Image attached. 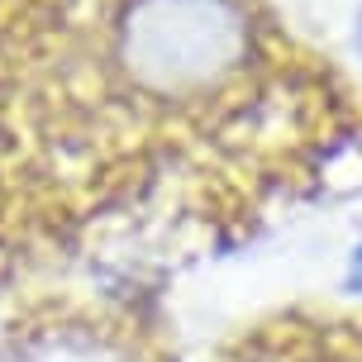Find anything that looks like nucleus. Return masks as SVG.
I'll return each mask as SVG.
<instances>
[{
  "instance_id": "f257e3e1",
  "label": "nucleus",
  "mask_w": 362,
  "mask_h": 362,
  "mask_svg": "<svg viewBox=\"0 0 362 362\" xmlns=\"http://www.w3.org/2000/svg\"><path fill=\"white\" fill-rule=\"evenodd\" d=\"M238 43L243 34L224 0H144L129 24V57L158 86H186L229 67Z\"/></svg>"
},
{
  "instance_id": "f03ea898",
  "label": "nucleus",
  "mask_w": 362,
  "mask_h": 362,
  "mask_svg": "<svg viewBox=\"0 0 362 362\" xmlns=\"http://www.w3.org/2000/svg\"><path fill=\"white\" fill-rule=\"evenodd\" d=\"M344 291L362 296V238L353 243V253H348V267H344Z\"/></svg>"
},
{
  "instance_id": "7ed1b4c3",
  "label": "nucleus",
  "mask_w": 362,
  "mask_h": 362,
  "mask_svg": "<svg viewBox=\"0 0 362 362\" xmlns=\"http://www.w3.org/2000/svg\"><path fill=\"white\" fill-rule=\"evenodd\" d=\"M358 53H362V19H358Z\"/></svg>"
}]
</instances>
